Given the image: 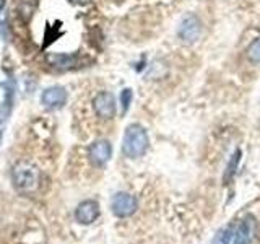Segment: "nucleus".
I'll return each instance as SVG.
<instances>
[{"label":"nucleus","instance_id":"39448f33","mask_svg":"<svg viewBox=\"0 0 260 244\" xmlns=\"http://www.w3.org/2000/svg\"><path fill=\"white\" fill-rule=\"evenodd\" d=\"M67 103V92L62 86H49L41 95V104L47 109H60Z\"/></svg>","mask_w":260,"mask_h":244},{"label":"nucleus","instance_id":"f257e3e1","mask_svg":"<svg viewBox=\"0 0 260 244\" xmlns=\"http://www.w3.org/2000/svg\"><path fill=\"white\" fill-rule=\"evenodd\" d=\"M148 134L146 130L138 126L132 124L125 129L124 140H122V151L127 158H138L143 157L145 151L148 150Z\"/></svg>","mask_w":260,"mask_h":244},{"label":"nucleus","instance_id":"4468645a","mask_svg":"<svg viewBox=\"0 0 260 244\" xmlns=\"http://www.w3.org/2000/svg\"><path fill=\"white\" fill-rule=\"evenodd\" d=\"M247 59L252 62V64H260V38L255 39L254 43H252L247 49Z\"/></svg>","mask_w":260,"mask_h":244},{"label":"nucleus","instance_id":"f8f14e48","mask_svg":"<svg viewBox=\"0 0 260 244\" xmlns=\"http://www.w3.org/2000/svg\"><path fill=\"white\" fill-rule=\"evenodd\" d=\"M12 89H8L7 92V98H5V101L2 103V106H0V126H4L8 116H10V111H12Z\"/></svg>","mask_w":260,"mask_h":244},{"label":"nucleus","instance_id":"2eb2a0df","mask_svg":"<svg viewBox=\"0 0 260 244\" xmlns=\"http://www.w3.org/2000/svg\"><path fill=\"white\" fill-rule=\"evenodd\" d=\"M132 98H134L132 89H130V88L122 89V93H120V104H122V111H124V112L128 111L130 103H132Z\"/></svg>","mask_w":260,"mask_h":244},{"label":"nucleus","instance_id":"7ed1b4c3","mask_svg":"<svg viewBox=\"0 0 260 244\" xmlns=\"http://www.w3.org/2000/svg\"><path fill=\"white\" fill-rule=\"evenodd\" d=\"M202 29H203V24H202L199 16L197 15H187L185 18L181 21V24H179L177 35H179V38H181L182 43L192 44L202 36Z\"/></svg>","mask_w":260,"mask_h":244},{"label":"nucleus","instance_id":"1a4fd4ad","mask_svg":"<svg viewBox=\"0 0 260 244\" xmlns=\"http://www.w3.org/2000/svg\"><path fill=\"white\" fill-rule=\"evenodd\" d=\"M75 217H77V222H80L81 225L93 223L94 220L100 217V205H98V202H94V200L81 202L77 207Z\"/></svg>","mask_w":260,"mask_h":244},{"label":"nucleus","instance_id":"6e6552de","mask_svg":"<svg viewBox=\"0 0 260 244\" xmlns=\"http://www.w3.org/2000/svg\"><path fill=\"white\" fill-rule=\"evenodd\" d=\"M255 218L252 215H246L234 234V244H252L255 238Z\"/></svg>","mask_w":260,"mask_h":244},{"label":"nucleus","instance_id":"0eeeda50","mask_svg":"<svg viewBox=\"0 0 260 244\" xmlns=\"http://www.w3.org/2000/svg\"><path fill=\"white\" fill-rule=\"evenodd\" d=\"M112 155V146L108 140H96L91 143V146L88 148V157L91 160L93 165L103 166L109 161Z\"/></svg>","mask_w":260,"mask_h":244},{"label":"nucleus","instance_id":"ddd939ff","mask_svg":"<svg viewBox=\"0 0 260 244\" xmlns=\"http://www.w3.org/2000/svg\"><path fill=\"white\" fill-rule=\"evenodd\" d=\"M231 236H233V226H224L216 233V236L213 238V242H211V244H230L231 242Z\"/></svg>","mask_w":260,"mask_h":244},{"label":"nucleus","instance_id":"f3484780","mask_svg":"<svg viewBox=\"0 0 260 244\" xmlns=\"http://www.w3.org/2000/svg\"><path fill=\"white\" fill-rule=\"evenodd\" d=\"M4 7H5V0H0V10H2Z\"/></svg>","mask_w":260,"mask_h":244},{"label":"nucleus","instance_id":"20e7f679","mask_svg":"<svg viewBox=\"0 0 260 244\" xmlns=\"http://www.w3.org/2000/svg\"><path fill=\"white\" fill-rule=\"evenodd\" d=\"M111 208H112V214L116 217L125 218L135 214L138 208V203L134 195H130L127 192H119L112 197Z\"/></svg>","mask_w":260,"mask_h":244},{"label":"nucleus","instance_id":"f03ea898","mask_svg":"<svg viewBox=\"0 0 260 244\" xmlns=\"http://www.w3.org/2000/svg\"><path fill=\"white\" fill-rule=\"evenodd\" d=\"M13 184L20 192L31 194L38 191L41 184V173L39 169L28 161H20L13 168Z\"/></svg>","mask_w":260,"mask_h":244},{"label":"nucleus","instance_id":"9b49d317","mask_svg":"<svg viewBox=\"0 0 260 244\" xmlns=\"http://www.w3.org/2000/svg\"><path fill=\"white\" fill-rule=\"evenodd\" d=\"M239 160H241V150H236L233 153V157L230 160V163H228V166H226V171H224V182L228 181H231L234 173H236V169H238V165H239Z\"/></svg>","mask_w":260,"mask_h":244},{"label":"nucleus","instance_id":"a211bd4d","mask_svg":"<svg viewBox=\"0 0 260 244\" xmlns=\"http://www.w3.org/2000/svg\"><path fill=\"white\" fill-rule=\"evenodd\" d=\"M0 140H2V132H0Z\"/></svg>","mask_w":260,"mask_h":244},{"label":"nucleus","instance_id":"9d476101","mask_svg":"<svg viewBox=\"0 0 260 244\" xmlns=\"http://www.w3.org/2000/svg\"><path fill=\"white\" fill-rule=\"evenodd\" d=\"M47 60L51 62L54 67L57 69H72L73 65L77 64V59H75V55H67V54H55V55H49L47 57Z\"/></svg>","mask_w":260,"mask_h":244},{"label":"nucleus","instance_id":"423d86ee","mask_svg":"<svg viewBox=\"0 0 260 244\" xmlns=\"http://www.w3.org/2000/svg\"><path fill=\"white\" fill-rule=\"evenodd\" d=\"M93 108L101 119H112L116 116V100L108 92H101L96 95L93 101Z\"/></svg>","mask_w":260,"mask_h":244},{"label":"nucleus","instance_id":"dca6fc26","mask_svg":"<svg viewBox=\"0 0 260 244\" xmlns=\"http://www.w3.org/2000/svg\"><path fill=\"white\" fill-rule=\"evenodd\" d=\"M72 4H75V5H88L91 0H70Z\"/></svg>","mask_w":260,"mask_h":244}]
</instances>
